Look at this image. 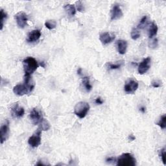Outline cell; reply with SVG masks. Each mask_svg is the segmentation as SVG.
Returning <instances> with one entry per match:
<instances>
[{
  "mask_svg": "<svg viewBox=\"0 0 166 166\" xmlns=\"http://www.w3.org/2000/svg\"><path fill=\"white\" fill-rule=\"evenodd\" d=\"M81 71H82V69L81 68H79V70H78V71H77V73H78V74L79 75H81Z\"/></svg>",
  "mask_w": 166,
  "mask_h": 166,
  "instance_id": "cell-34",
  "label": "cell"
},
{
  "mask_svg": "<svg viewBox=\"0 0 166 166\" xmlns=\"http://www.w3.org/2000/svg\"><path fill=\"white\" fill-rule=\"evenodd\" d=\"M41 134H42V131L38 129V131H36L28 140L29 145L33 148L39 146L41 144Z\"/></svg>",
  "mask_w": 166,
  "mask_h": 166,
  "instance_id": "cell-7",
  "label": "cell"
},
{
  "mask_svg": "<svg viewBox=\"0 0 166 166\" xmlns=\"http://www.w3.org/2000/svg\"><path fill=\"white\" fill-rule=\"evenodd\" d=\"M140 111H141L142 112H143V113H145V107H142V108H140Z\"/></svg>",
  "mask_w": 166,
  "mask_h": 166,
  "instance_id": "cell-33",
  "label": "cell"
},
{
  "mask_svg": "<svg viewBox=\"0 0 166 166\" xmlns=\"http://www.w3.org/2000/svg\"><path fill=\"white\" fill-rule=\"evenodd\" d=\"M157 125L158 126H159L161 129H165L166 128V116L165 114L162 115L160 117L159 121L157 122Z\"/></svg>",
  "mask_w": 166,
  "mask_h": 166,
  "instance_id": "cell-20",
  "label": "cell"
},
{
  "mask_svg": "<svg viewBox=\"0 0 166 166\" xmlns=\"http://www.w3.org/2000/svg\"><path fill=\"white\" fill-rule=\"evenodd\" d=\"M152 87L154 88H159L161 86V84H160V82L158 81H154L152 82Z\"/></svg>",
  "mask_w": 166,
  "mask_h": 166,
  "instance_id": "cell-29",
  "label": "cell"
},
{
  "mask_svg": "<svg viewBox=\"0 0 166 166\" xmlns=\"http://www.w3.org/2000/svg\"><path fill=\"white\" fill-rule=\"evenodd\" d=\"M116 38V35L112 32H104L99 35V40L103 45L110 44Z\"/></svg>",
  "mask_w": 166,
  "mask_h": 166,
  "instance_id": "cell-8",
  "label": "cell"
},
{
  "mask_svg": "<svg viewBox=\"0 0 166 166\" xmlns=\"http://www.w3.org/2000/svg\"><path fill=\"white\" fill-rule=\"evenodd\" d=\"M25 74L31 75L37 70L39 64L35 58L29 57L23 60Z\"/></svg>",
  "mask_w": 166,
  "mask_h": 166,
  "instance_id": "cell-2",
  "label": "cell"
},
{
  "mask_svg": "<svg viewBox=\"0 0 166 166\" xmlns=\"http://www.w3.org/2000/svg\"><path fill=\"white\" fill-rule=\"evenodd\" d=\"M7 18V14L3 9H1V30L3 29L4 26V22Z\"/></svg>",
  "mask_w": 166,
  "mask_h": 166,
  "instance_id": "cell-24",
  "label": "cell"
},
{
  "mask_svg": "<svg viewBox=\"0 0 166 166\" xmlns=\"http://www.w3.org/2000/svg\"><path fill=\"white\" fill-rule=\"evenodd\" d=\"M131 36L132 40H136L138 39L140 37V33L138 29H137V28H134V29H132L131 33Z\"/></svg>",
  "mask_w": 166,
  "mask_h": 166,
  "instance_id": "cell-23",
  "label": "cell"
},
{
  "mask_svg": "<svg viewBox=\"0 0 166 166\" xmlns=\"http://www.w3.org/2000/svg\"><path fill=\"white\" fill-rule=\"evenodd\" d=\"M128 44L126 40H119L117 41V51L120 55H124L126 53Z\"/></svg>",
  "mask_w": 166,
  "mask_h": 166,
  "instance_id": "cell-15",
  "label": "cell"
},
{
  "mask_svg": "<svg viewBox=\"0 0 166 166\" xmlns=\"http://www.w3.org/2000/svg\"><path fill=\"white\" fill-rule=\"evenodd\" d=\"M76 7L77 10L79 12H83L85 11V7H84L83 4L81 1H78L76 2Z\"/></svg>",
  "mask_w": 166,
  "mask_h": 166,
  "instance_id": "cell-26",
  "label": "cell"
},
{
  "mask_svg": "<svg viewBox=\"0 0 166 166\" xmlns=\"http://www.w3.org/2000/svg\"><path fill=\"white\" fill-rule=\"evenodd\" d=\"M41 37V32L39 29H35L29 32L27 35V41L29 43H33L38 41Z\"/></svg>",
  "mask_w": 166,
  "mask_h": 166,
  "instance_id": "cell-14",
  "label": "cell"
},
{
  "mask_svg": "<svg viewBox=\"0 0 166 166\" xmlns=\"http://www.w3.org/2000/svg\"><path fill=\"white\" fill-rule=\"evenodd\" d=\"M15 19L17 23L18 26L20 29H24L26 26L28 20V16L24 12H19L15 15Z\"/></svg>",
  "mask_w": 166,
  "mask_h": 166,
  "instance_id": "cell-9",
  "label": "cell"
},
{
  "mask_svg": "<svg viewBox=\"0 0 166 166\" xmlns=\"http://www.w3.org/2000/svg\"><path fill=\"white\" fill-rule=\"evenodd\" d=\"M40 125V127L39 129L41 130V131H48L50 129V124L48 122L47 120H45V119H44L42 120V121L39 124Z\"/></svg>",
  "mask_w": 166,
  "mask_h": 166,
  "instance_id": "cell-19",
  "label": "cell"
},
{
  "mask_svg": "<svg viewBox=\"0 0 166 166\" xmlns=\"http://www.w3.org/2000/svg\"><path fill=\"white\" fill-rule=\"evenodd\" d=\"M116 160H117V158H114V157H110L106 159V162L108 163H113L114 162H116Z\"/></svg>",
  "mask_w": 166,
  "mask_h": 166,
  "instance_id": "cell-30",
  "label": "cell"
},
{
  "mask_svg": "<svg viewBox=\"0 0 166 166\" xmlns=\"http://www.w3.org/2000/svg\"><path fill=\"white\" fill-rule=\"evenodd\" d=\"M64 9L70 16H74L76 14V8L73 5L71 4L66 5L64 6Z\"/></svg>",
  "mask_w": 166,
  "mask_h": 166,
  "instance_id": "cell-17",
  "label": "cell"
},
{
  "mask_svg": "<svg viewBox=\"0 0 166 166\" xmlns=\"http://www.w3.org/2000/svg\"><path fill=\"white\" fill-rule=\"evenodd\" d=\"M135 139H136V138H135V136H133L132 134H131L129 136V140L130 141H134V140H135Z\"/></svg>",
  "mask_w": 166,
  "mask_h": 166,
  "instance_id": "cell-32",
  "label": "cell"
},
{
  "mask_svg": "<svg viewBox=\"0 0 166 166\" xmlns=\"http://www.w3.org/2000/svg\"><path fill=\"white\" fill-rule=\"evenodd\" d=\"M139 86V83L134 79H130L126 82L124 86V90L127 94H133L135 93Z\"/></svg>",
  "mask_w": 166,
  "mask_h": 166,
  "instance_id": "cell-6",
  "label": "cell"
},
{
  "mask_svg": "<svg viewBox=\"0 0 166 166\" xmlns=\"http://www.w3.org/2000/svg\"><path fill=\"white\" fill-rule=\"evenodd\" d=\"M35 83L30 75L25 74L24 84H18L13 88V92L18 96H23L31 92L35 88Z\"/></svg>",
  "mask_w": 166,
  "mask_h": 166,
  "instance_id": "cell-1",
  "label": "cell"
},
{
  "mask_svg": "<svg viewBox=\"0 0 166 166\" xmlns=\"http://www.w3.org/2000/svg\"><path fill=\"white\" fill-rule=\"evenodd\" d=\"M116 164L119 166H134L136 160L131 153H123L117 158Z\"/></svg>",
  "mask_w": 166,
  "mask_h": 166,
  "instance_id": "cell-3",
  "label": "cell"
},
{
  "mask_svg": "<svg viewBox=\"0 0 166 166\" xmlns=\"http://www.w3.org/2000/svg\"><path fill=\"white\" fill-rule=\"evenodd\" d=\"M9 134V121L5 120L0 128V136H1V144H3L8 138Z\"/></svg>",
  "mask_w": 166,
  "mask_h": 166,
  "instance_id": "cell-10",
  "label": "cell"
},
{
  "mask_svg": "<svg viewBox=\"0 0 166 166\" xmlns=\"http://www.w3.org/2000/svg\"><path fill=\"white\" fill-rule=\"evenodd\" d=\"M122 65V63L118 64H112V63H107V66L109 70H116V69H119Z\"/></svg>",
  "mask_w": 166,
  "mask_h": 166,
  "instance_id": "cell-25",
  "label": "cell"
},
{
  "mask_svg": "<svg viewBox=\"0 0 166 166\" xmlns=\"http://www.w3.org/2000/svg\"><path fill=\"white\" fill-rule=\"evenodd\" d=\"M29 119L34 125L40 124L44 119L42 112L36 108H33L32 110L30 111L29 114Z\"/></svg>",
  "mask_w": 166,
  "mask_h": 166,
  "instance_id": "cell-5",
  "label": "cell"
},
{
  "mask_svg": "<svg viewBox=\"0 0 166 166\" xmlns=\"http://www.w3.org/2000/svg\"><path fill=\"white\" fill-rule=\"evenodd\" d=\"M96 103L98 104H102L103 103V101L102 100V99L101 98H98L96 99Z\"/></svg>",
  "mask_w": 166,
  "mask_h": 166,
  "instance_id": "cell-31",
  "label": "cell"
},
{
  "mask_svg": "<svg viewBox=\"0 0 166 166\" xmlns=\"http://www.w3.org/2000/svg\"><path fill=\"white\" fill-rule=\"evenodd\" d=\"M11 114L14 118H21L25 114V110L18 103H14L11 107Z\"/></svg>",
  "mask_w": 166,
  "mask_h": 166,
  "instance_id": "cell-11",
  "label": "cell"
},
{
  "mask_svg": "<svg viewBox=\"0 0 166 166\" xmlns=\"http://www.w3.org/2000/svg\"><path fill=\"white\" fill-rule=\"evenodd\" d=\"M148 24V17L147 16H144L140 20L139 24L138 25L137 29H144L146 27V25Z\"/></svg>",
  "mask_w": 166,
  "mask_h": 166,
  "instance_id": "cell-21",
  "label": "cell"
},
{
  "mask_svg": "<svg viewBox=\"0 0 166 166\" xmlns=\"http://www.w3.org/2000/svg\"><path fill=\"white\" fill-rule=\"evenodd\" d=\"M160 157L162 158V160L163 163V164H165V149H162V150H160Z\"/></svg>",
  "mask_w": 166,
  "mask_h": 166,
  "instance_id": "cell-27",
  "label": "cell"
},
{
  "mask_svg": "<svg viewBox=\"0 0 166 166\" xmlns=\"http://www.w3.org/2000/svg\"><path fill=\"white\" fill-rule=\"evenodd\" d=\"M150 46L152 48H155L158 46V40L157 38H154V40L150 41Z\"/></svg>",
  "mask_w": 166,
  "mask_h": 166,
  "instance_id": "cell-28",
  "label": "cell"
},
{
  "mask_svg": "<svg viewBox=\"0 0 166 166\" xmlns=\"http://www.w3.org/2000/svg\"><path fill=\"white\" fill-rule=\"evenodd\" d=\"M90 104L85 101H81L75 104L74 107V113L80 119H83L90 110Z\"/></svg>",
  "mask_w": 166,
  "mask_h": 166,
  "instance_id": "cell-4",
  "label": "cell"
},
{
  "mask_svg": "<svg viewBox=\"0 0 166 166\" xmlns=\"http://www.w3.org/2000/svg\"><path fill=\"white\" fill-rule=\"evenodd\" d=\"M45 26L49 30L54 29L57 27V22L55 20H47L45 22Z\"/></svg>",
  "mask_w": 166,
  "mask_h": 166,
  "instance_id": "cell-22",
  "label": "cell"
},
{
  "mask_svg": "<svg viewBox=\"0 0 166 166\" xmlns=\"http://www.w3.org/2000/svg\"><path fill=\"white\" fill-rule=\"evenodd\" d=\"M41 66H42L43 68H45V64H44V62H41V64H40Z\"/></svg>",
  "mask_w": 166,
  "mask_h": 166,
  "instance_id": "cell-35",
  "label": "cell"
},
{
  "mask_svg": "<svg viewBox=\"0 0 166 166\" xmlns=\"http://www.w3.org/2000/svg\"><path fill=\"white\" fill-rule=\"evenodd\" d=\"M158 26L157 25L155 24L154 22H152L151 25H150L149 29V31H148V33H149V38H152L157 35L158 33Z\"/></svg>",
  "mask_w": 166,
  "mask_h": 166,
  "instance_id": "cell-16",
  "label": "cell"
},
{
  "mask_svg": "<svg viewBox=\"0 0 166 166\" xmlns=\"http://www.w3.org/2000/svg\"><path fill=\"white\" fill-rule=\"evenodd\" d=\"M150 61H151L150 58L147 57L146 58H144V59L140 63L138 68V71L139 74H140V75H144V74L147 72L148 70L150 69Z\"/></svg>",
  "mask_w": 166,
  "mask_h": 166,
  "instance_id": "cell-12",
  "label": "cell"
},
{
  "mask_svg": "<svg viewBox=\"0 0 166 166\" xmlns=\"http://www.w3.org/2000/svg\"><path fill=\"white\" fill-rule=\"evenodd\" d=\"M83 85L88 92H90L92 90V86L90 85V79L88 77H85L83 78Z\"/></svg>",
  "mask_w": 166,
  "mask_h": 166,
  "instance_id": "cell-18",
  "label": "cell"
},
{
  "mask_svg": "<svg viewBox=\"0 0 166 166\" xmlns=\"http://www.w3.org/2000/svg\"><path fill=\"white\" fill-rule=\"evenodd\" d=\"M123 12L119 5H114L111 10V20H117L123 16Z\"/></svg>",
  "mask_w": 166,
  "mask_h": 166,
  "instance_id": "cell-13",
  "label": "cell"
}]
</instances>
